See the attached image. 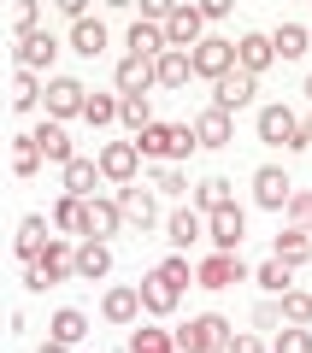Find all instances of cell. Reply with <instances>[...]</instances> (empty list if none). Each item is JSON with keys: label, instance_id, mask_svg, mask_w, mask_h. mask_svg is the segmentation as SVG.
Here are the masks:
<instances>
[{"label": "cell", "instance_id": "cell-10", "mask_svg": "<svg viewBox=\"0 0 312 353\" xmlns=\"http://www.w3.org/2000/svg\"><path fill=\"white\" fill-rule=\"evenodd\" d=\"M95 165H100V176H106V183H136L142 153H136V141H106Z\"/></svg>", "mask_w": 312, "mask_h": 353}, {"label": "cell", "instance_id": "cell-15", "mask_svg": "<svg viewBox=\"0 0 312 353\" xmlns=\"http://www.w3.org/2000/svg\"><path fill=\"white\" fill-rule=\"evenodd\" d=\"M106 271H113V248H106L100 236H83V241H77V265H71V277H83V283H100Z\"/></svg>", "mask_w": 312, "mask_h": 353}, {"label": "cell", "instance_id": "cell-28", "mask_svg": "<svg viewBox=\"0 0 312 353\" xmlns=\"http://www.w3.org/2000/svg\"><path fill=\"white\" fill-rule=\"evenodd\" d=\"M83 212H88V236H100V241H106V236H113L118 224H124L118 201H100V194H88V206H83Z\"/></svg>", "mask_w": 312, "mask_h": 353}, {"label": "cell", "instance_id": "cell-25", "mask_svg": "<svg viewBox=\"0 0 312 353\" xmlns=\"http://www.w3.org/2000/svg\"><path fill=\"white\" fill-rule=\"evenodd\" d=\"M83 194H59L53 201V230H65V236H88V212H83Z\"/></svg>", "mask_w": 312, "mask_h": 353}, {"label": "cell", "instance_id": "cell-50", "mask_svg": "<svg viewBox=\"0 0 312 353\" xmlns=\"http://www.w3.org/2000/svg\"><path fill=\"white\" fill-rule=\"evenodd\" d=\"M165 12H171V0H142V18H159L165 24Z\"/></svg>", "mask_w": 312, "mask_h": 353}, {"label": "cell", "instance_id": "cell-22", "mask_svg": "<svg viewBox=\"0 0 312 353\" xmlns=\"http://www.w3.org/2000/svg\"><path fill=\"white\" fill-rule=\"evenodd\" d=\"M188 48H165V53H153V88H183L188 83Z\"/></svg>", "mask_w": 312, "mask_h": 353}, {"label": "cell", "instance_id": "cell-53", "mask_svg": "<svg viewBox=\"0 0 312 353\" xmlns=\"http://www.w3.org/2000/svg\"><path fill=\"white\" fill-rule=\"evenodd\" d=\"M306 94H312V71H306Z\"/></svg>", "mask_w": 312, "mask_h": 353}, {"label": "cell", "instance_id": "cell-31", "mask_svg": "<svg viewBox=\"0 0 312 353\" xmlns=\"http://www.w3.org/2000/svg\"><path fill=\"white\" fill-rule=\"evenodd\" d=\"M306 41H312V30H306V24H277V30H271L277 59H300V53H306Z\"/></svg>", "mask_w": 312, "mask_h": 353}, {"label": "cell", "instance_id": "cell-13", "mask_svg": "<svg viewBox=\"0 0 312 353\" xmlns=\"http://www.w3.org/2000/svg\"><path fill=\"white\" fill-rule=\"evenodd\" d=\"M53 53H59V41L48 36V30H18V71H48Z\"/></svg>", "mask_w": 312, "mask_h": 353}, {"label": "cell", "instance_id": "cell-30", "mask_svg": "<svg viewBox=\"0 0 312 353\" xmlns=\"http://www.w3.org/2000/svg\"><path fill=\"white\" fill-rule=\"evenodd\" d=\"M130 353H177V336L159 324H136L130 330Z\"/></svg>", "mask_w": 312, "mask_h": 353}, {"label": "cell", "instance_id": "cell-52", "mask_svg": "<svg viewBox=\"0 0 312 353\" xmlns=\"http://www.w3.org/2000/svg\"><path fill=\"white\" fill-rule=\"evenodd\" d=\"M306 265H312V224H306Z\"/></svg>", "mask_w": 312, "mask_h": 353}, {"label": "cell", "instance_id": "cell-9", "mask_svg": "<svg viewBox=\"0 0 312 353\" xmlns=\"http://www.w3.org/2000/svg\"><path fill=\"white\" fill-rule=\"evenodd\" d=\"M30 265L41 271V289H48V283H65V277H71V265H77V248H71L65 236H48V241H41V253H36Z\"/></svg>", "mask_w": 312, "mask_h": 353}, {"label": "cell", "instance_id": "cell-54", "mask_svg": "<svg viewBox=\"0 0 312 353\" xmlns=\"http://www.w3.org/2000/svg\"><path fill=\"white\" fill-rule=\"evenodd\" d=\"M218 353H224V347H218Z\"/></svg>", "mask_w": 312, "mask_h": 353}, {"label": "cell", "instance_id": "cell-19", "mask_svg": "<svg viewBox=\"0 0 312 353\" xmlns=\"http://www.w3.org/2000/svg\"><path fill=\"white\" fill-rule=\"evenodd\" d=\"M289 189H295V183H289V171H283V165H260V171H253V201H260V206H271V212L289 201Z\"/></svg>", "mask_w": 312, "mask_h": 353}, {"label": "cell", "instance_id": "cell-32", "mask_svg": "<svg viewBox=\"0 0 312 353\" xmlns=\"http://www.w3.org/2000/svg\"><path fill=\"white\" fill-rule=\"evenodd\" d=\"M253 283H260V289H271V294H283V289H295V265L271 253V259H265L260 271H253Z\"/></svg>", "mask_w": 312, "mask_h": 353}, {"label": "cell", "instance_id": "cell-12", "mask_svg": "<svg viewBox=\"0 0 312 353\" xmlns=\"http://www.w3.org/2000/svg\"><path fill=\"white\" fill-rule=\"evenodd\" d=\"M200 236H206V212H195V206L165 212V241H171V253H188Z\"/></svg>", "mask_w": 312, "mask_h": 353}, {"label": "cell", "instance_id": "cell-47", "mask_svg": "<svg viewBox=\"0 0 312 353\" xmlns=\"http://www.w3.org/2000/svg\"><path fill=\"white\" fill-rule=\"evenodd\" d=\"M277 318H283V306H253V324H260V330H271Z\"/></svg>", "mask_w": 312, "mask_h": 353}, {"label": "cell", "instance_id": "cell-23", "mask_svg": "<svg viewBox=\"0 0 312 353\" xmlns=\"http://www.w3.org/2000/svg\"><path fill=\"white\" fill-rule=\"evenodd\" d=\"M59 171H65V194H83V201L95 194V183H100V165H95V159H83V153H71Z\"/></svg>", "mask_w": 312, "mask_h": 353}, {"label": "cell", "instance_id": "cell-38", "mask_svg": "<svg viewBox=\"0 0 312 353\" xmlns=\"http://www.w3.org/2000/svg\"><path fill=\"white\" fill-rule=\"evenodd\" d=\"M83 118H88V124H118V94H88V101H83Z\"/></svg>", "mask_w": 312, "mask_h": 353}, {"label": "cell", "instance_id": "cell-46", "mask_svg": "<svg viewBox=\"0 0 312 353\" xmlns=\"http://www.w3.org/2000/svg\"><path fill=\"white\" fill-rule=\"evenodd\" d=\"M36 18H41V6H36V0H18V12H12V30H36Z\"/></svg>", "mask_w": 312, "mask_h": 353}, {"label": "cell", "instance_id": "cell-18", "mask_svg": "<svg viewBox=\"0 0 312 353\" xmlns=\"http://www.w3.org/2000/svg\"><path fill=\"white\" fill-rule=\"evenodd\" d=\"M295 124H300V118L289 112L283 101L260 106V141H271V148H289V141H295Z\"/></svg>", "mask_w": 312, "mask_h": 353}, {"label": "cell", "instance_id": "cell-1", "mask_svg": "<svg viewBox=\"0 0 312 353\" xmlns=\"http://www.w3.org/2000/svg\"><path fill=\"white\" fill-rule=\"evenodd\" d=\"M136 153L142 159H188V153H195V130L188 124H159V118H153V124H142L136 130Z\"/></svg>", "mask_w": 312, "mask_h": 353}, {"label": "cell", "instance_id": "cell-34", "mask_svg": "<svg viewBox=\"0 0 312 353\" xmlns=\"http://www.w3.org/2000/svg\"><path fill=\"white\" fill-rule=\"evenodd\" d=\"M41 241H48V218H41V212H30L24 218V224H18V259H36V253H41Z\"/></svg>", "mask_w": 312, "mask_h": 353}, {"label": "cell", "instance_id": "cell-26", "mask_svg": "<svg viewBox=\"0 0 312 353\" xmlns=\"http://www.w3.org/2000/svg\"><path fill=\"white\" fill-rule=\"evenodd\" d=\"M130 53H136V59L165 53V24L159 18H136V24H130Z\"/></svg>", "mask_w": 312, "mask_h": 353}, {"label": "cell", "instance_id": "cell-17", "mask_svg": "<svg viewBox=\"0 0 312 353\" xmlns=\"http://www.w3.org/2000/svg\"><path fill=\"white\" fill-rule=\"evenodd\" d=\"M100 318H106V324H136V318H142V294H136V283H118V289L100 294Z\"/></svg>", "mask_w": 312, "mask_h": 353}, {"label": "cell", "instance_id": "cell-48", "mask_svg": "<svg viewBox=\"0 0 312 353\" xmlns=\"http://www.w3.org/2000/svg\"><path fill=\"white\" fill-rule=\"evenodd\" d=\"M289 148H312V112L295 124V141H289Z\"/></svg>", "mask_w": 312, "mask_h": 353}, {"label": "cell", "instance_id": "cell-39", "mask_svg": "<svg viewBox=\"0 0 312 353\" xmlns=\"http://www.w3.org/2000/svg\"><path fill=\"white\" fill-rule=\"evenodd\" d=\"M12 171H18V176H36V171H41V148H36L30 136L12 141Z\"/></svg>", "mask_w": 312, "mask_h": 353}, {"label": "cell", "instance_id": "cell-37", "mask_svg": "<svg viewBox=\"0 0 312 353\" xmlns=\"http://www.w3.org/2000/svg\"><path fill=\"white\" fill-rule=\"evenodd\" d=\"M118 118H124L130 130L153 124V101H148V94H118Z\"/></svg>", "mask_w": 312, "mask_h": 353}, {"label": "cell", "instance_id": "cell-43", "mask_svg": "<svg viewBox=\"0 0 312 353\" xmlns=\"http://www.w3.org/2000/svg\"><path fill=\"white\" fill-rule=\"evenodd\" d=\"M283 212H289V224H312V189H289Z\"/></svg>", "mask_w": 312, "mask_h": 353}, {"label": "cell", "instance_id": "cell-8", "mask_svg": "<svg viewBox=\"0 0 312 353\" xmlns=\"http://www.w3.org/2000/svg\"><path fill=\"white\" fill-rule=\"evenodd\" d=\"M242 277H248L242 253H224V248H213L206 259L195 265V283H200V289H230V283H242Z\"/></svg>", "mask_w": 312, "mask_h": 353}, {"label": "cell", "instance_id": "cell-42", "mask_svg": "<svg viewBox=\"0 0 312 353\" xmlns=\"http://www.w3.org/2000/svg\"><path fill=\"white\" fill-rule=\"evenodd\" d=\"M153 189H159V194H183L188 189V171H183V165H159V171H153Z\"/></svg>", "mask_w": 312, "mask_h": 353}, {"label": "cell", "instance_id": "cell-7", "mask_svg": "<svg viewBox=\"0 0 312 353\" xmlns=\"http://www.w3.org/2000/svg\"><path fill=\"white\" fill-rule=\"evenodd\" d=\"M136 294H142V312H148V318H171V312H177V301H183V289L165 277L159 265H153L148 277L136 283Z\"/></svg>", "mask_w": 312, "mask_h": 353}, {"label": "cell", "instance_id": "cell-44", "mask_svg": "<svg viewBox=\"0 0 312 353\" xmlns=\"http://www.w3.org/2000/svg\"><path fill=\"white\" fill-rule=\"evenodd\" d=\"M159 271L177 283V289H188V277H195V265H188V253H171V259H159Z\"/></svg>", "mask_w": 312, "mask_h": 353}, {"label": "cell", "instance_id": "cell-4", "mask_svg": "<svg viewBox=\"0 0 312 353\" xmlns=\"http://www.w3.org/2000/svg\"><path fill=\"white\" fill-rule=\"evenodd\" d=\"M206 36V18H200L195 0H171V12H165V48H195Z\"/></svg>", "mask_w": 312, "mask_h": 353}, {"label": "cell", "instance_id": "cell-16", "mask_svg": "<svg viewBox=\"0 0 312 353\" xmlns=\"http://www.w3.org/2000/svg\"><path fill=\"white\" fill-rule=\"evenodd\" d=\"M188 130H195V148H230V141H236V124H230L224 106H206Z\"/></svg>", "mask_w": 312, "mask_h": 353}, {"label": "cell", "instance_id": "cell-40", "mask_svg": "<svg viewBox=\"0 0 312 353\" xmlns=\"http://www.w3.org/2000/svg\"><path fill=\"white\" fill-rule=\"evenodd\" d=\"M271 353H312V330H306V324H289V330H277Z\"/></svg>", "mask_w": 312, "mask_h": 353}, {"label": "cell", "instance_id": "cell-29", "mask_svg": "<svg viewBox=\"0 0 312 353\" xmlns=\"http://www.w3.org/2000/svg\"><path fill=\"white\" fill-rule=\"evenodd\" d=\"M48 336L65 341V347H77V341L88 336V318L77 312V306H59V312H53V324H48Z\"/></svg>", "mask_w": 312, "mask_h": 353}, {"label": "cell", "instance_id": "cell-14", "mask_svg": "<svg viewBox=\"0 0 312 353\" xmlns=\"http://www.w3.org/2000/svg\"><path fill=\"white\" fill-rule=\"evenodd\" d=\"M242 230H248V218H242V206H218V212H206V241L224 253L242 248Z\"/></svg>", "mask_w": 312, "mask_h": 353}, {"label": "cell", "instance_id": "cell-27", "mask_svg": "<svg viewBox=\"0 0 312 353\" xmlns=\"http://www.w3.org/2000/svg\"><path fill=\"white\" fill-rule=\"evenodd\" d=\"M218 206H236V183H230V176L195 183V212H218Z\"/></svg>", "mask_w": 312, "mask_h": 353}, {"label": "cell", "instance_id": "cell-5", "mask_svg": "<svg viewBox=\"0 0 312 353\" xmlns=\"http://www.w3.org/2000/svg\"><path fill=\"white\" fill-rule=\"evenodd\" d=\"M83 101H88V88L77 83V77H48V83H41V106H48V118H77L83 112Z\"/></svg>", "mask_w": 312, "mask_h": 353}, {"label": "cell", "instance_id": "cell-21", "mask_svg": "<svg viewBox=\"0 0 312 353\" xmlns=\"http://www.w3.org/2000/svg\"><path fill=\"white\" fill-rule=\"evenodd\" d=\"M271 59H277V48H271V36H265V30H248V36H236V65H242V71L260 77Z\"/></svg>", "mask_w": 312, "mask_h": 353}, {"label": "cell", "instance_id": "cell-41", "mask_svg": "<svg viewBox=\"0 0 312 353\" xmlns=\"http://www.w3.org/2000/svg\"><path fill=\"white\" fill-rule=\"evenodd\" d=\"M283 318L289 324H312V289H283Z\"/></svg>", "mask_w": 312, "mask_h": 353}, {"label": "cell", "instance_id": "cell-20", "mask_svg": "<svg viewBox=\"0 0 312 353\" xmlns=\"http://www.w3.org/2000/svg\"><path fill=\"white\" fill-rule=\"evenodd\" d=\"M30 141H36V148H41V159H53V165H65V159H71V136H65V124H59V118H41V124L36 130H30Z\"/></svg>", "mask_w": 312, "mask_h": 353}, {"label": "cell", "instance_id": "cell-51", "mask_svg": "<svg viewBox=\"0 0 312 353\" xmlns=\"http://www.w3.org/2000/svg\"><path fill=\"white\" fill-rule=\"evenodd\" d=\"M36 353H71V347H65V341H53V336H48V341H41Z\"/></svg>", "mask_w": 312, "mask_h": 353}, {"label": "cell", "instance_id": "cell-6", "mask_svg": "<svg viewBox=\"0 0 312 353\" xmlns=\"http://www.w3.org/2000/svg\"><path fill=\"white\" fill-rule=\"evenodd\" d=\"M118 212H124V224H136V230H153L159 224V194L153 189H142V183H118Z\"/></svg>", "mask_w": 312, "mask_h": 353}, {"label": "cell", "instance_id": "cell-2", "mask_svg": "<svg viewBox=\"0 0 312 353\" xmlns=\"http://www.w3.org/2000/svg\"><path fill=\"white\" fill-rule=\"evenodd\" d=\"M171 336H177V353H218L230 341V318L200 312V318H188V324H177Z\"/></svg>", "mask_w": 312, "mask_h": 353}, {"label": "cell", "instance_id": "cell-11", "mask_svg": "<svg viewBox=\"0 0 312 353\" xmlns=\"http://www.w3.org/2000/svg\"><path fill=\"white\" fill-rule=\"evenodd\" d=\"M253 88H260V77H253V71H242V65H230V71L213 83V106L236 112V106H248V101H253Z\"/></svg>", "mask_w": 312, "mask_h": 353}, {"label": "cell", "instance_id": "cell-45", "mask_svg": "<svg viewBox=\"0 0 312 353\" xmlns=\"http://www.w3.org/2000/svg\"><path fill=\"white\" fill-rule=\"evenodd\" d=\"M224 353H271V347H265L260 336H236V330H230V341H224Z\"/></svg>", "mask_w": 312, "mask_h": 353}, {"label": "cell", "instance_id": "cell-35", "mask_svg": "<svg viewBox=\"0 0 312 353\" xmlns=\"http://www.w3.org/2000/svg\"><path fill=\"white\" fill-rule=\"evenodd\" d=\"M277 259H289V265H306V224H289L283 236H277Z\"/></svg>", "mask_w": 312, "mask_h": 353}, {"label": "cell", "instance_id": "cell-36", "mask_svg": "<svg viewBox=\"0 0 312 353\" xmlns=\"http://www.w3.org/2000/svg\"><path fill=\"white\" fill-rule=\"evenodd\" d=\"M12 106H18V112L41 106V71H18L12 77Z\"/></svg>", "mask_w": 312, "mask_h": 353}, {"label": "cell", "instance_id": "cell-24", "mask_svg": "<svg viewBox=\"0 0 312 353\" xmlns=\"http://www.w3.org/2000/svg\"><path fill=\"white\" fill-rule=\"evenodd\" d=\"M148 88H153V59L124 53V59H118V94H148Z\"/></svg>", "mask_w": 312, "mask_h": 353}, {"label": "cell", "instance_id": "cell-3", "mask_svg": "<svg viewBox=\"0 0 312 353\" xmlns=\"http://www.w3.org/2000/svg\"><path fill=\"white\" fill-rule=\"evenodd\" d=\"M230 65H236V41H230V36H200L195 48H188V71L206 77V83H218Z\"/></svg>", "mask_w": 312, "mask_h": 353}, {"label": "cell", "instance_id": "cell-33", "mask_svg": "<svg viewBox=\"0 0 312 353\" xmlns=\"http://www.w3.org/2000/svg\"><path fill=\"white\" fill-rule=\"evenodd\" d=\"M71 48L95 59V53L106 48V24H100V18H77V24H71Z\"/></svg>", "mask_w": 312, "mask_h": 353}, {"label": "cell", "instance_id": "cell-49", "mask_svg": "<svg viewBox=\"0 0 312 353\" xmlns=\"http://www.w3.org/2000/svg\"><path fill=\"white\" fill-rule=\"evenodd\" d=\"M230 12V0H200V18H206V24H213V18H224Z\"/></svg>", "mask_w": 312, "mask_h": 353}]
</instances>
